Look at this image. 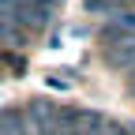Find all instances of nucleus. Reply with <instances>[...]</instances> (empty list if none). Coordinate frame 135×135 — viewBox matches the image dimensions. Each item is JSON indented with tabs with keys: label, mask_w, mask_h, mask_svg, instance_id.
<instances>
[{
	"label": "nucleus",
	"mask_w": 135,
	"mask_h": 135,
	"mask_svg": "<svg viewBox=\"0 0 135 135\" xmlns=\"http://www.w3.org/2000/svg\"><path fill=\"white\" fill-rule=\"evenodd\" d=\"M26 113V131L30 135H64V109L49 98H34Z\"/></svg>",
	"instance_id": "nucleus-2"
},
{
	"label": "nucleus",
	"mask_w": 135,
	"mask_h": 135,
	"mask_svg": "<svg viewBox=\"0 0 135 135\" xmlns=\"http://www.w3.org/2000/svg\"><path fill=\"white\" fill-rule=\"evenodd\" d=\"M19 4H23V0H0V11H15Z\"/></svg>",
	"instance_id": "nucleus-8"
},
{
	"label": "nucleus",
	"mask_w": 135,
	"mask_h": 135,
	"mask_svg": "<svg viewBox=\"0 0 135 135\" xmlns=\"http://www.w3.org/2000/svg\"><path fill=\"white\" fill-rule=\"evenodd\" d=\"M109 23H113V26H120V30H128V34H135V11H131V8H120Z\"/></svg>",
	"instance_id": "nucleus-6"
},
{
	"label": "nucleus",
	"mask_w": 135,
	"mask_h": 135,
	"mask_svg": "<svg viewBox=\"0 0 135 135\" xmlns=\"http://www.w3.org/2000/svg\"><path fill=\"white\" fill-rule=\"evenodd\" d=\"M101 53H105L109 68H116V71H135V34L105 23V30H101Z\"/></svg>",
	"instance_id": "nucleus-1"
},
{
	"label": "nucleus",
	"mask_w": 135,
	"mask_h": 135,
	"mask_svg": "<svg viewBox=\"0 0 135 135\" xmlns=\"http://www.w3.org/2000/svg\"><path fill=\"white\" fill-rule=\"evenodd\" d=\"M105 116L94 109H64V135H101Z\"/></svg>",
	"instance_id": "nucleus-3"
},
{
	"label": "nucleus",
	"mask_w": 135,
	"mask_h": 135,
	"mask_svg": "<svg viewBox=\"0 0 135 135\" xmlns=\"http://www.w3.org/2000/svg\"><path fill=\"white\" fill-rule=\"evenodd\" d=\"M101 135H135V128H124V124H116V120H105Z\"/></svg>",
	"instance_id": "nucleus-7"
},
{
	"label": "nucleus",
	"mask_w": 135,
	"mask_h": 135,
	"mask_svg": "<svg viewBox=\"0 0 135 135\" xmlns=\"http://www.w3.org/2000/svg\"><path fill=\"white\" fill-rule=\"evenodd\" d=\"M128 4V0H86V11H94V15H109V11H120Z\"/></svg>",
	"instance_id": "nucleus-5"
},
{
	"label": "nucleus",
	"mask_w": 135,
	"mask_h": 135,
	"mask_svg": "<svg viewBox=\"0 0 135 135\" xmlns=\"http://www.w3.org/2000/svg\"><path fill=\"white\" fill-rule=\"evenodd\" d=\"M0 135H30L23 109H0Z\"/></svg>",
	"instance_id": "nucleus-4"
}]
</instances>
